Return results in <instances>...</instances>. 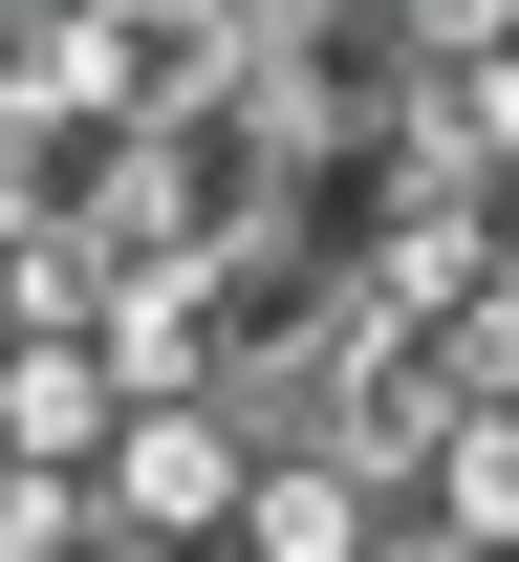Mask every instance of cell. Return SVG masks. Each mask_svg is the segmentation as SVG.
<instances>
[{
  "instance_id": "cell-1",
  "label": "cell",
  "mask_w": 519,
  "mask_h": 562,
  "mask_svg": "<svg viewBox=\"0 0 519 562\" xmlns=\"http://www.w3.org/2000/svg\"><path fill=\"white\" fill-rule=\"evenodd\" d=\"M238 66H260V22H238V0H109V22H66V87H87L131 151H151V131H195Z\"/></svg>"
},
{
  "instance_id": "cell-2",
  "label": "cell",
  "mask_w": 519,
  "mask_h": 562,
  "mask_svg": "<svg viewBox=\"0 0 519 562\" xmlns=\"http://www.w3.org/2000/svg\"><path fill=\"white\" fill-rule=\"evenodd\" d=\"M238 562H390V476H347V454H260Z\"/></svg>"
},
{
  "instance_id": "cell-3",
  "label": "cell",
  "mask_w": 519,
  "mask_h": 562,
  "mask_svg": "<svg viewBox=\"0 0 519 562\" xmlns=\"http://www.w3.org/2000/svg\"><path fill=\"white\" fill-rule=\"evenodd\" d=\"M411 497H433L454 562H519V412H454V454H433Z\"/></svg>"
}]
</instances>
